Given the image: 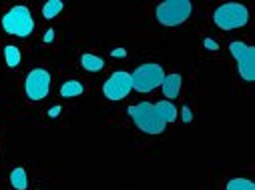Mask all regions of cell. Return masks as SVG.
I'll return each mask as SVG.
<instances>
[{"mask_svg": "<svg viewBox=\"0 0 255 190\" xmlns=\"http://www.w3.org/2000/svg\"><path fill=\"white\" fill-rule=\"evenodd\" d=\"M165 78V70L161 64L157 62H147V64H141L133 74H131V86L141 92V94H147V92H153L157 86H161Z\"/></svg>", "mask_w": 255, "mask_h": 190, "instance_id": "5b68a950", "label": "cell"}, {"mask_svg": "<svg viewBox=\"0 0 255 190\" xmlns=\"http://www.w3.org/2000/svg\"><path fill=\"white\" fill-rule=\"evenodd\" d=\"M193 12V4L189 0H165L155 10L157 22L163 26H179L187 22V18Z\"/></svg>", "mask_w": 255, "mask_h": 190, "instance_id": "7a4b0ae2", "label": "cell"}, {"mask_svg": "<svg viewBox=\"0 0 255 190\" xmlns=\"http://www.w3.org/2000/svg\"><path fill=\"white\" fill-rule=\"evenodd\" d=\"M161 86H163V94L167 96V100L179 98V92H181V74H177V72L165 74Z\"/></svg>", "mask_w": 255, "mask_h": 190, "instance_id": "9c48e42d", "label": "cell"}, {"mask_svg": "<svg viewBox=\"0 0 255 190\" xmlns=\"http://www.w3.org/2000/svg\"><path fill=\"white\" fill-rule=\"evenodd\" d=\"M81 66H83L85 70H89V72H99V70L105 68V60H103L101 56H95V54L85 52V54L81 56Z\"/></svg>", "mask_w": 255, "mask_h": 190, "instance_id": "8fae6325", "label": "cell"}, {"mask_svg": "<svg viewBox=\"0 0 255 190\" xmlns=\"http://www.w3.org/2000/svg\"><path fill=\"white\" fill-rule=\"evenodd\" d=\"M133 86H131V74L125 72V70H117L113 72L107 82L103 84V94L109 100H123L131 94Z\"/></svg>", "mask_w": 255, "mask_h": 190, "instance_id": "52a82bcc", "label": "cell"}, {"mask_svg": "<svg viewBox=\"0 0 255 190\" xmlns=\"http://www.w3.org/2000/svg\"><path fill=\"white\" fill-rule=\"evenodd\" d=\"M10 184L14 190H26L28 188V176H26V170L22 166H16L10 172Z\"/></svg>", "mask_w": 255, "mask_h": 190, "instance_id": "7c38bea8", "label": "cell"}, {"mask_svg": "<svg viewBox=\"0 0 255 190\" xmlns=\"http://www.w3.org/2000/svg\"><path fill=\"white\" fill-rule=\"evenodd\" d=\"M85 92V86L79 82V80H69L60 86V96L62 98H75V96H81Z\"/></svg>", "mask_w": 255, "mask_h": 190, "instance_id": "4fadbf2b", "label": "cell"}, {"mask_svg": "<svg viewBox=\"0 0 255 190\" xmlns=\"http://www.w3.org/2000/svg\"><path fill=\"white\" fill-rule=\"evenodd\" d=\"M155 110H157V114L161 116V120L165 124L175 122L177 116H179V110H177V106L171 100H159V102H155Z\"/></svg>", "mask_w": 255, "mask_h": 190, "instance_id": "30bf717a", "label": "cell"}, {"mask_svg": "<svg viewBox=\"0 0 255 190\" xmlns=\"http://www.w3.org/2000/svg\"><path fill=\"white\" fill-rule=\"evenodd\" d=\"M2 30L10 36H30L34 32V20H32V14L26 6L18 4V6H12L4 16H2Z\"/></svg>", "mask_w": 255, "mask_h": 190, "instance_id": "3957f363", "label": "cell"}, {"mask_svg": "<svg viewBox=\"0 0 255 190\" xmlns=\"http://www.w3.org/2000/svg\"><path fill=\"white\" fill-rule=\"evenodd\" d=\"M181 118H183V122L185 124H189V122H193V112H191V108L185 104L183 108H181Z\"/></svg>", "mask_w": 255, "mask_h": 190, "instance_id": "e0dca14e", "label": "cell"}, {"mask_svg": "<svg viewBox=\"0 0 255 190\" xmlns=\"http://www.w3.org/2000/svg\"><path fill=\"white\" fill-rule=\"evenodd\" d=\"M203 44H205V48H207V50H213V52H215V50H219V44H217L215 40H211V38H205V40H203Z\"/></svg>", "mask_w": 255, "mask_h": 190, "instance_id": "ac0fdd59", "label": "cell"}, {"mask_svg": "<svg viewBox=\"0 0 255 190\" xmlns=\"http://www.w3.org/2000/svg\"><path fill=\"white\" fill-rule=\"evenodd\" d=\"M111 56L113 58H125L127 56V50L125 48H115V50H111Z\"/></svg>", "mask_w": 255, "mask_h": 190, "instance_id": "ffe728a7", "label": "cell"}, {"mask_svg": "<svg viewBox=\"0 0 255 190\" xmlns=\"http://www.w3.org/2000/svg\"><path fill=\"white\" fill-rule=\"evenodd\" d=\"M4 60H6L8 68H16L20 64V60H22V54H20L18 46H14V44L4 46Z\"/></svg>", "mask_w": 255, "mask_h": 190, "instance_id": "5bb4252c", "label": "cell"}, {"mask_svg": "<svg viewBox=\"0 0 255 190\" xmlns=\"http://www.w3.org/2000/svg\"><path fill=\"white\" fill-rule=\"evenodd\" d=\"M127 112H129V116L133 118L135 126L139 130L147 132V134H163L165 128H167V124L161 120V116L157 114L155 110V104L153 102H139V104H133L127 108Z\"/></svg>", "mask_w": 255, "mask_h": 190, "instance_id": "6da1fadb", "label": "cell"}, {"mask_svg": "<svg viewBox=\"0 0 255 190\" xmlns=\"http://www.w3.org/2000/svg\"><path fill=\"white\" fill-rule=\"evenodd\" d=\"M62 6H65V4H62L60 0H48V2L42 6V16L50 20V18H54V16H58V14H60Z\"/></svg>", "mask_w": 255, "mask_h": 190, "instance_id": "9a60e30c", "label": "cell"}, {"mask_svg": "<svg viewBox=\"0 0 255 190\" xmlns=\"http://www.w3.org/2000/svg\"><path fill=\"white\" fill-rule=\"evenodd\" d=\"M24 92L30 100H42L50 92V72L44 68H34L28 72L24 82Z\"/></svg>", "mask_w": 255, "mask_h": 190, "instance_id": "ba28073f", "label": "cell"}, {"mask_svg": "<svg viewBox=\"0 0 255 190\" xmlns=\"http://www.w3.org/2000/svg\"><path fill=\"white\" fill-rule=\"evenodd\" d=\"M60 110H62V106H58V104H56V106H52V108L48 110V116H50V118H56V116L60 114Z\"/></svg>", "mask_w": 255, "mask_h": 190, "instance_id": "44dd1931", "label": "cell"}, {"mask_svg": "<svg viewBox=\"0 0 255 190\" xmlns=\"http://www.w3.org/2000/svg\"><path fill=\"white\" fill-rule=\"evenodd\" d=\"M213 22L221 30H237L249 22V10L243 4L227 2L213 12Z\"/></svg>", "mask_w": 255, "mask_h": 190, "instance_id": "277c9868", "label": "cell"}, {"mask_svg": "<svg viewBox=\"0 0 255 190\" xmlns=\"http://www.w3.org/2000/svg\"><path fill=\"white\" fill-rule=\"evenodd\" d=\"M225 190H255V184L247 178H231L227 182Z\"/></svg>", "mask_w": 255, "mask_h": 190, "instance_id": "2e32d148", "label": "cell"}, {"mask_svg": "<svg viewBox=\"0 0 255 190\" xmlns=\"http://www.w3.org/2000/svg\"><path fill=\"white\" fill-rule=\"evenodd\" d=\"M229 52L237 62L239 76L245 82H253L255 80V48L241 40H235L229 44Z\"/></svg>", "mask_w": 255, "mask_h": 190, "instance_id": "8992f818", "label": "cell"}, {"mask_svg": "<svg viewBox=\"0 0 255 190\" xmlns=\"http://www.w3.org/2000/svg\"><path fill=\"white\" fill-rule=\"evenodd\" d=\"M52 40H54V30L50 28V30H46V32H44V36H42V42H44V44H50Z\"/></svg>", "mask_w": 255, "mask_h": 190, "instance_id": "d6986e66", "label": "cell"}]
</instances>
